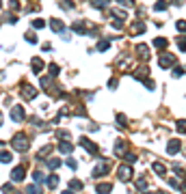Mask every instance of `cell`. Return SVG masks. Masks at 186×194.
I'll return each instance as SVG.
<instances>
[{"mask_svg":"<svg viewBox=\"0 0 186 194\" xmlns=\"http://www.w3.org/2000/svg\"><path fill=\"white\" fill-rule=\"evenodd\" d=\"M173 4H182V0H173Z\"/></svg>","mask_w":186,"mask_h":194,"instance_id":"obj_24","label":"cell"},{"mask_svg":"<svg viewBox=\"0 0 186 194\" xmlns=\"http://www.w3.org/2000/svg\"><path fill=\"white\" fill-rule=\"evenodd\" d=\"M11 160H13V155H11L9 151L7 153H0V162H11Z\"/></svg>","mask_w":186,"mask_h":194,"instance_id":"obj_10","label":"cell"},{"mask_svg":"<svg viewBox=\"0 0 186 194\" xmlns=\"http://www.w3.org/2000/svg\"><path fill=\"white\" fill-rule=\"evenodd\" d=\"M11 179H13V181H22V179H24V166H18V168H13V173H11Z\"/></svg>","mask_w":186,"mask_h":194,"instance_id":"obj_2","label":"cell"},{"mask_svg":"<svg viewBox=\"0 0 186 194\" xmlns=\"http://www.w3.org/2000/svg\"><path fill=\"white\" fill-rule=\"evenodd\" d=\"M52 28H54V30H61V28H63V24H61L58 20H54V22H52Z\"/></svg>","mask_w":186,"mask_h":194,"instance_id":"obj_15","label":"cell"},{"mask_svg":"<svg viewBox=\"0 0 186 194\" xmlns=\"http://www.w3.org/2000/svg\"><path fill=\"white\" fill-rule=\"evenodd\" d=\"M108 46H111V43H108V41H102V43H100V46H97V50H106Z\"/></svg>","mask_w":186,"mask_h":194,"instance_id":"obj_22","label":"cell"},{"mask_svg":"<svg viewBox=\"0 0 186 194\" xmlns=\"http://www.w3.org/2000/svg\"><path fill=\"white\" fill-rule=\"evenodd\" d=\"M178 46L182 48V50H186V39H184V37H182V39H178Z\"/></svg>","mask_w":186,"mask_h":194,"instance_id":"obj_20","label":"cell"},{"mask_svg":"<svg viewBox=\"0 0 186 194\" xmlns=\"http://www.w3.org/2000/svg\"><path fill=\"white\" fill-rule=\"evenodd\" d=\"M22 95H24L26 99H32V97L37 95V91H35V88H32V86H24V91H22Z\"/></svg>","mask_w":186,"mask_h":194,"instance_id":"obj_5","label":"cell"},{"mask_svg":"<svg viewBox=\"0 0 186 194\" xmlns=\"http://www.w3.org/2000/svg\"><path fill=\"white\" fill-rule=\"evenodd\" d=\"M69 190H82V183H80V181H72V183H69Z\"/></svg>","mask_w":186,"mask_h":194,"instance_id":"obj_12","label":"cell"},{"mask_svg":"<svg viewBox=\"0 0 186 194\" xmlns=\"http://www.w3.org/2000/svg\"><path fill=\"white\" fill-rule=\"evenodd\" d=\"M11 119L13 121H22L24 119V110H22V106H15L13 110H11Z\"/></svg>","mask_w":186,"mask_h":194,"instance_id":"obj_3","label":"cell"},{"mask_svg":"<svg viewBox=\"0 0 186 194\" xmlns=\"http://www.w3.org/2000/svg\"><path fill=\"white\" fill-rule=\"evenodd\" d=\"M178 130H180V132H184V134H186V121H180V123H178Z\"/></svg>","mask_w":186,"mask_h":194,"instance_id":"obj_17","label":"cell"},{"mask_svg":"<svg viewBox=\"0 0 186 194\" xmlns=\"http://www.w3.org/2000/svg\"><path fill=\"white\" fill-rule=\"evenodd\" d=\"M178 30H182V32H186V22H178Z\"/></svg>","mask_w":186,"mask_h":194,"instance_id":"obj_21","label":"cell"},{"mask_svg":"<svg viewBox=\"0 0 186 194\" xmlns=\"http://www.w3.org/2000/svg\"><path fill=\"white\" fill-rule=\"evenodd\" d=\"M58 149H61L63 153H69V151H72V145H69V142H63V145L58 147Z\"/></svg>","mask_w":186,"mask_h":194,"instance_id":"obj_13","label":"cell"},{"mask_svg":"<svg viewBox=\"0 0 186 194\" xmlns=\"http://www.w3.org/2000/svg\"><path fill=\"white\" fill-rule=\"evenodd\" d=\"M178 149H180V140H171V142H169V147H167V153H171V155H173Z\"/></svg>","mask_w":186,"mask_h":194,"instance_id":"obj_6","label":"cell"},{"mask_svg":"<svg viewBox=\"0 0 186 194\" xmlns=\"http://www.w3.org/2000/svg\"><path fill=\"white\" fill-rule=\"evenodd\" d=\"M48 183H50V188H56V183H58V179H56V177H50V181H48Z\"/></svg>","mask_w":186,"mask_h":194,"instance_id":"obj_16","label":"cell"},{"mask_svg":"<svg viewBox=\"0 0 186 194\" xmlns=\"http://www.w3.org/2000/svg\"><path fill=\"white\" fill-rule=\"evenodd\" d=\"M154 170H156V173H158V175H160V177H162V175H165V173H167V168H165V166H162L160 162H156V164H154Z\"/></svg>","mask_w":186,"mask_h":194,"instance_id":"obj_9","label":"cell"},{"mask_svg":"<svg viewBox=\"0 0 186 194\" xmlns=\"http://www.w3.org/2000/svg\"><path fill=\"white\" fill-rule=\"evenodd\" d=\"M48 166H50V168H56V166H61V160H48Z\"/></svg>","mask_w":186,"mask_h":194,"instance_id":"obj_11","label":"cell"},{"mask_svg":"<svg viewBox=\"0 0 186 194\" xmlns=\"http://www.w3.org/2000/svg\"><path fill=\"white\" fill-rule=\"evenodd\" d=\"M173 54H165V56H160V67H169V65H173Z\"/></svg>","mask_w":186,"mask_h":194,"instance_id":"obj_4","label":"cell"},{"mask_svg":"<svg viewBox=\"0 0 186 194\" xmlns=\"http://www.w3.org/2000/svg\"><path fill=\"white\" fill-rule=\"evenodd\" d=\"M119 177H121L123 181H125V179H130V177H132V170H130V168H125V166H123V168H119Z\"/></svg>","mask_w":186,"mask_h":194,"instance_id":"obj_7","label":"cell"},{"mask_svg":"<svg viewBox=\"0 0 186 194\" xmlns=\"http://www.w3.org/2000/svg\"><path fill=\"white\" fill-rule=\"evenodd\" d=\"M32 69H35V74H41V69H43V63L39 58H32Z\"/></svg>","mask_w":186,"mask_h":194,"instance_id":"obj_8","label":"cell"},{"mask_svg":"<svg viewBox=\"0 0 186 194\" xmlns=\"http://www.w3.org/2000/svg\"><path fill=\"white\" fill-rule=\"evenodd\" d=\"M104 4H106V0H93V7L95 9H102Z\"/></svg>","mask_w":186,"mask_h":194,"instance_id":"obj_14","label":"cell"},{"mask_svg":"<svg viewBox=\"0 0 186 194\" xmlns=\"http://www.w3.org/2000/svg\"><path fill=\"white\" fill-rule=\"evenodd\" d=\"M156 46L158 48H165L167 46V39H156Z\"/></svg>","mask_w":186,"mask_h":194,"instance_id":"obj_18","label":"cell"},{"mask_svg":"<svg viewBox=\"0 0 186 194\" xmlns=\"http://www.w3.org/2000/svg\"><path fill=\"white\" fill-rule=\"evenodd\" d=\"M32 26H35V28H43V20H35V22H32Z\"/></svg>","mask_w":186,"mask_h":194,"instance_id":"obj_19","label":"cell"},{"mask_svg":"<svg viewBox=\"0 0 186 194\" xmlns=\"http://www.w3.org/2000/svg\"><path fill=\"white\" fill-rule=\"evenodd\" d=\"M13 147L18 149V151H26V149H28V140H26V136L18 134V136L13 138Z\"/></svg>","mask_w":186,"mask_h":194,"instance_id":"obj_1","label":"cell"},{"mask_svg":"<svg viewBox=\"0 0 186 194\" xmlns=\"http://www.w3.org/2000/svg\"><path fill=\"white\" fill-rule=\"evenodd\" d=\"M50 74H52V76L58 74V67H56V65H50Z\"/></svg>","mask_w":186,"mask_h":194,"instance_id":"obj_23","label":"cell"}]
</instances>
